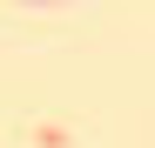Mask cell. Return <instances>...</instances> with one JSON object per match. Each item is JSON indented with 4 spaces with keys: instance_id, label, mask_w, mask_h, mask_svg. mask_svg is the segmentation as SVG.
I'll return each instance as SVG.
<instances>
[{
    "instance_id": "1",
    "label": "cell",
    "mask_w": 155,
    "mask_h": 148,
    "mask_svg": "<svg viewBox=\"0 0 155 148\" xmlns=\"http://www.w3.org/2000/svg\"><path fill=\"white\" fill-rule=\"evenodd\" d=\"M27 7H41V0H27Z\"/></svg>"
}]
</instances>
